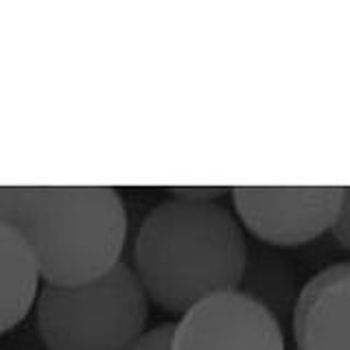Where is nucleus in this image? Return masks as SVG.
I'll return each mask as SVG.
<instances>
[{
    "label": "nucleus",
    "instance_id": "1",
    "mask_svg": "<svg viewBox=\"0 0 350 350\" xmlns=\"http://www.w3.org/2000/svg\"><path fill=\"white\" fill-rule=\"evenodd\" d=\"M245 262V237L232 213L213 200L175 197L142 219L129 267L149 302L182 315L211 295L237 291Z\"/></svg>",
    "mask_w": 350,
    "mask_h": 350
},
{
    "label": "nucleus",
    "instance_id": "2",
    "mask_svg": "<svg viewBox=\"0 0 350 350\" xmlns=\"http://www.w3.org/2000/svg\"><path fill=\"white\" fill-rule=\"evenodd\" d=\"M11 228L44 282L79 284L120 262L127 211L112 186H20Z\"/></svg>",
    "mask_w": 350,
    "mask_h": 350
},
{
    "label": "nucleus",
    "instance_id": "3",
    "mask_svg": "<svg viewBox=\"0 0 350 350\" xmlns=\"http://www.w3.org/2000/svg\"><path fill=\"white\" fill-rule=\"evenodd\" d=\"M149 298L125 260L79 284H46L36 324L46 350H131L147 331Z\"/></svg>",
    "mask_w": 350,
    "mask_h": 350
},
{
    "label": "nucleus",
    "instance_id": "4",
    "mask_svg": "<svg viewBox=\"0 0 350 350\" xmlns=\"http://www.w3.org/2000/svg\"><path fill=\"white\" fill-rule=\"evenodd\" d=\"M234 211L252 234L280 247L304 245L328 232L346 186H234Z\"/></svg>",
    "mask_w": 350,
    "mask_h": 350
},
{
    "label": "nucleus",
    "instance_id": "5",
    "mask_svg": "<svg viewBox=\"0 0 350 350\" xmlns=\"http://www.w3.org/2000/svg\"><path fill=\"white\" fill-rule=\"evenodd\" d=\"M171 350H287L278 317L243 291L197 302L173 324Z\"/></svg>",
    "mask_w": 350,
    "mask_h": 350
},
{
    "label": "nucleus",
    "instance_id": "6",
    "mask_svg": "<svg viewBox=\"0 0 350 350\" xmlns=\"http://www.w3.org/2000/svg\"><path fill=\"white\" fill-rule=\"evenodd\" d=\"M350 265L337 262L304 284L293 306L295 350H350Z\"/></svg>",
    "mask_w": 350,
    "mask_h": 350
},
{
    "label": "nucleus",
    "instance_id": "7",
    "mask_svg": "<svg viewBox=\"0 0 350 350\" xmlns=\"http://www.w3.org/2000/svg\"><path fill=\"white\" fill-rule=\"evenodd\" d=\"M40 271L29 245L14 228L0 224V335L16 328L36 306Z\"/></svg>",
    "mask_w": 350,
    "mask_h": 350
},
{
    "label": "nucleus",
    "instance_id": "8",
    "mask_svg": "<svg viewBox=\"0 0 350 350\" xmlns=\"http://www.w3.org/2000/svg\"><path fill=\"white\" fill-rule=\"evenodd\" d=\"M171 335H173L171 322L153 326L142 333V337L131 346V350H171Z\"/></svg>",
    "mask_w": 350,
    "mask_h": 350
},
{
    "label": "nucleus",
    "instance_id": "9",
    "mask_svg": "<svg viewBox=\"0 0 350 350\" xmlns=\"http://www.w3.org/2000/svg\"><path fill=\"white\" fill-rule=\"evenodd\" d=\"M18 195H20V186H0V224L11 226Z\"/></svg>",
    "mask_w": 350,
    "mask_h": 350
},
{
    "label": "nucleus",
    "instance_id": "10",
    "mask_svg": "<svg viewBox=\"0 0 350 350\" xmlns=\"http://www.w3.org/2000/svg\"><path fill=\"white\" fill-rule=\"evenodd\" d=\"M328 232H333V237H337L339 245L348 247V204H344L342 211L337 213L335 221L328 228Z\"/></svg>",
    "mask_w": 350,
    "mask_h": 350
}]
</instances>
